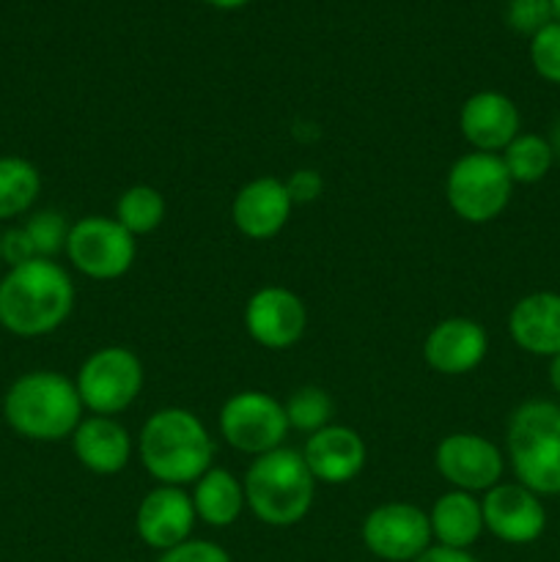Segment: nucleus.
Listing matches in <instances>:
<instances>
[{
	"label": "nucleus",
	"instance_id": "31",
	"mask_svg": "<svg viewBox=\"0 0 560 562\" xmlns=\"http://www.w3.org/2000/svg\"><path fill=\"white\" fill-rule=\"evenodd\" d=\"M0 256H3V263H9V269L22 267V263L38 258L25 225H22V228H9L5 234H0Z\"/></svg>",
	"mask_w": 560,
	"mask_h": 562
},
{
	"label": "nucleus",
	"instance_id": "21",
	"mask_svg": "<svg viewBox=\"0 0 560 562\" xmlns=\"http://www.w3.org/2000/svg\"><path fill=\"white\" fill-rule=\"evenodd\" d=\"M428 525H432V536L437 547L464 549V552H470V547H475L478 538L486 532L481 499L470 492H456V488L445 492L432 505Z\"/></svg>",
	"mask_w": 560,
	"mask_h": 562
},
{
	"label": "nucleus",
	"instance_id": "25",
	"mask_svg": "<svg viewBox=\"0 0 560 562\" xmlns=\"http://www.w3.org/2000/svg\"><path fill=\"white\" fill-rule=\"evenodd\" d=\"M168 203L163 192L148 184H135L124 190L115 201V220L130 231L132 236H148L165 223Z\"/></svg>",
	"mask_w": 560,
	"mask_h": 562
},
{
	"label": "nucleus",
	"instance_id": "2",
	"mask_svg": "<svg viewBox=\"0 0 560 562\" xmlns=\"http://www.w3.org/2000/svg\"><path fill=\"white\" fill-rule=\"evenodd\" d=\"M137 459L157 486L184 488L212 470L214 439L201 417L181 406H168L143 423Z\"/></svg>",
	"mask_w": 560,
	"mask_h": 562
},
{
	"label": "nucleus",
	"instance_id": "18",
	"mask_svg": "<svg viewBox=\"0 0 560 562\" xmlns=\"http://www.w3.org/2000/svg\"><path fill=\"white\" fill-rule=\"evenodd\" d=\"M307 470L316 477V483L327 486H344L351 483L368 461V448L360 434L349 426H324L322 431L311 434L302 448Z\"/></svg>",
	"mask_w": 560,
	"mask_h": 562
},
{
	"label": "nucleus",
	"instance_id": "15",
	"mask_svg": "<svg viewBox=\"0 0 560 562\" xmlns=\"http://www.w3.org/2000/svg\"><path fill=\"white\" fill-rule=\"evenodd\" d=\"M489 351V335L475 318L450 316L428 329L423 340V360L432 371L443 376H464L472 373Z\"/></svg>",
	"mask_w": 560,
	"mask_h": 562
},
{
	"label": "nucleus",
	"instance_id": "32",
	"mask_svg": "<svg viewBox=\"0 0 560 562\" xmlns=\"http://www.w3.org/2000/svg\"><path fill=\"white\" fill-rule=\"evenodd\" d=\"M285 190L294 203H313L322 195L324 179L313 168H300L291 173V179H285Z\"/></svg>",
	"mask_w": 560,
	"mask_h": 562
},
{
	"label": "nucleus",
	"instance_id": "7",
	"mask_svg": "<svg viewBox=\"0 0 560 562\" xmlns=\"http://www.w3.org/2000/svg\"><path fill=\"white\" fill-rule=\"evenodd\" d=\"M143 382L146 371L141 357L126 346L97 349L86 357L75 376L82 406L102 417H115L119 412L130 409L141 395Z\"/></svg>",
	"mask_w": 560,
	"mask_h": 562
},
{
	"label": "nucleus",
	"instance_id": "4",
	"mask_svg": "<svg viewBox=\"0 0 560 562\" xmlns=\"http://www.w3.org/2000/svg\"><path fill=\"white\" fill-rule=\"evenodd\" d=\"M245 503L267 527H294L311 514L316 477L300 450L278 448L256 456L245 472Z\"/></svg>",
	"mask_w": 560,
	"mask_h": 562
},
{
	"label": "nucleus",
	"instance_id": "13",
	"mask_svg": "<svg viewBox=\"0 0 560 562\" xmlns=\"http://www.w3.org/2000/svg\"><path fill=\"white\" fill-rule=\"evenodd\" d=\"M307 327L305 302L283 285H264L247 300L245 329L258 346L269 351L291 349Z\"/></svg>",
	"mask_w": 560,
	"mask_h": 562
},
{
	"label": "nucleus",
	"instance_id": "27",
	"mask_svg": "<svg viewBox=\"0 0 560 562\" xmlns=\"http://www.w3.org/2000/svg\"><path fill=\"white\" fill-rule=\"evenodd\" d=\"M69 228L64 214L58 212H36L25 223L27 236H31L33 247H36L38 258H53L60 250H66V239H69Z\"/></svg>",
	"mask_w": 560,
	"mask_h": 562
},
{
	"label": "nucleus",
	"instance_id": "22",
	"mask_svg": "<svg viewBox=\"0 0 560 562\" xmlns=\"http://www.w3.org/2000/svg\"><path fill=\"white\" fill-rule=\"evenodd\" d=\"M192 508H195L198 521L209 527H231L247 508L245 503V486L236 481L234 472L223 470V467H212L203 472L195 483H192Z\"/></svg>",
	"mask_w": 560,
	"mask_h": 562
},
{
	"label": "nucleus",
	"instance_id": "12",
	"mask_svg": "<svg viewBox=\"0 0 560 562\" xmlns=\"http://www.w3.org/2000/svg\"><path fill=\"white\" fill-rule=\"evenodd\" d=\"M483 527L511 547L536 543L547 530V508L541 497L522 483H497L481 499Z\"/></svg>",
	"mask_w": 560,
	"mask_h": 562
},
{
	"label": "nucleus",
	"instance_id": "28",
	"mask_svg": "<svg viewBox=\"0 0 560 562\" xmlns=\"http://www.w3.org/2000/svg\"><path fill=\"white\" fill-rule=\"evenodd\" d=\"M530 64L541 80L560 86V22H549L530 38Z\"/></svg>",
	"mask_w": 560,
	"mask_h": 562
},
{
	"label": "nucleus",
	"instance_id": "19",
	"mask_svg": "<svg viewBox=\"0 0 560 562\" xmlns=\"http://www.w3.org/2000/svg\"><path fill=\"white\" fill-rule=\"evenodd\" d=\"M508 335L525 355H560V294L558 291H533L522 296L508 313Z\"/></svg>",
	"mask_w": 560,
	"mask_h": 562
},
{
	"label": "nucleus",
	"instance_id": "24",
	"mask_svg": "<svg viewBox=\"0 0 560 562\" xmlns=\"http://www.w3.org/2000/svg\"><path fill=\"white\" fill-rule=\"evenodd\" d=\"M505 170H508L511 181L514 184H538V181L547 179V173L555 165V151L549 146V140L536 132H519L514 140L508 143L503 154Z\"/></svg>",
	"mask_w": 560,
	"mask_h": 562
},
{
	"label": "nucleus",
	"instance_id": "6",
	"mask_svg": "<svg viewBox=\"0 0 560 562\" xmlns=\"http://www.w3.org/2000/svg\"><path fill=\"white\" fill-rule=\"evenodd\" d=\"M514 187L500 154L470 151L450 165L445 201L464 223L486 225L508 209Z\"/></svg>",
	"mask_w": 560,
	"mask_h": 562
},
{
	"label": "nucleus",
	"instance_id": "23",
	"mask_svg": "<svg viewBox=\"0 0 560 562\" xmlns=\"http://www.w3.org/2000/svg\"><path fill=\"white\" fill-rule=\"evenodd\" d=\"M42 192V176L22 157H0V223L25 214Z\"/></svg>",
	"mask_w": 560,
	"mask_h": 562
},
{
	"label": "nucleus",
	"instance_id": "26",
	"mask_svg": "<svg viewBox=\"0 0 560 562\" xmlns=\"http://www.w3.org/2000/svg\"><path fill=\"white\" fill-rule=\"evenodd\" d=\"M285 417H289V426L296 431H305L307 437L316 431H322L324 426H329L333 420L335 404L329 398V393H324L322 387H300L291 393V398L285 401Z\"/></svg>",
	"mask_w": 560,
	"mask_h": 562
},
{
	"label": "nucleus",
	"instance_id": "14",
	"mask_svg": "<svg viewBox=\"0 0 560 562\" xmlns=\"http://www.w3.org/2000/svg\"><path fill=\"white\" fill-rule=\"evenodd\" d=\"M195 508L192 497L179 486H157L141 499L135 514L137 538L154 552H168L179 543L190 541L195 530Z\"/></svg>",
	"mask_w": 560,
	"mask_h": 562
},
{
	"label": "nucleus",
	"instance_id": "37",
	"mask_svg": "<svg viewBox=\"0 0 560 562\" xmlns=\"http://www.w3.org/2000/svg\"><path fill=\"white\" fill-rule=\"evenodd\" d=\"M552 11H555V20L560 22V0H552Z\"/></svg>",
	"mask_w": 560,
	"mask_h": 562
},
{
	"label": "nucleus",
	"instance_id": "38",
	"mask_svg": "<svg viewBox=\"0 0 560 562\" xmlns=\"http://www.w3.org/2000/svg\"><path fill=\"white\" fill-rule=\"evenodd\" d=\"M0 263H3V256H0Z\"/></svg>",
	"mask_w": 560,
	"mask_h": 562
},
{
	"label": "nucleus",
	"instance_id": "20",
	"mask_svg": "<svg viewBox=\"0 0 560 562\" xmlns=\"http://www.w3.org/2000/svg\"><path fill=\"white\" fill-rule=\"evenodd\" d=\"M75 459L93 475H119L132 459V437L115 417H82L71 434Z\"/></svg>",
	"mask_w": 560,
	"mask_h": 562
},
{
	"label": "nucleus",
	"instance_id": "34",
	"mask_svg": "<svg viewBox=\"0 0 560 562\" xmlns=\"http://www.w3.org/2000/svg\"><path fill=\"white\" fill-rule=\"evenodd\" d=\"M206 5H212V9H220V11H236V9H245L250 0H203Z\"/></svg>",
	"mask_w": 560,
	"mask_h": 562
},
{
	"label": "nucleus",
	"instance_id": "5",
	"mask_svg": "<svg viewBox=\"0 0 560 562\" xmlns=\"http://www.w3.org/2000/svg\"><path fill=\"white\" fill-rule=\"evenodd\" d=\"M505 453L516 483L538 497L560 494V404L525 401L516 406L505 431Z\"/></svg>",
	"mask_w": 560,
	"mask_h": 562
},
{
	"label": "nucleus",
	"instance_id": "9",
	"mask_svg": "<svg viewBox=\"0 0 560 562\" xmlns=\"http://www.w3.org/2000/svg\"><path fill=\"white\" fill-rule=\"evenodd\" d=\"M285 406L261 390H242L231 395L220 409V434L234 450L247 456H264L283 448L289 434Z\"/></svg>",
	"mask_w": 560,
	"mask_h": 562
},
{
	"label": "nucleus",
	"instance_id": "30",
	"mask_svg": "<svg viewBox=\"0 0 560 562\" xmlns=\"http://www.w3.org/2000/svg\"><path fill=\"white\" fill-rule=\"evenodd\" d=\"M157 562H234L220 543L203 541V538H190L179 547L159 554Z\"/></svg>",
	"mask_w": 560,
	"mask_h": 562
},
{
	"label": "nucleus",
	"instance_id": "36",
	"mask_svg": "<svg viewBox=\"0 0 560 562\" xmlns=\"http://www.w3.org/2000/svg\"><path fill=\"white\" fill-rule=\"evenodd\" d=\"M547 140H549V146H552L555 159H560V119L552 124V130H549Z\"/></svg>",
	"mask_w": 560,
	"mask_h": 562
},
{
	"label": "nucleus",
	"instance_id": "3",
	"mask_svg": "<svg viewBox=\"0 0 560 562\" xmlns=\"http://www.w3.org/2000/svg\"><path fill=\"white\" fill-rule=\"evenodd\" d=\"M77 384L58 371H27L11 382L3 398V417L11 431L31 442L71 439L82 420Z\"/></svg>",
	"mask_w": 560,
	"mask_h": 562
},
{
	"label": "nucleus",
	"instance_id": "10",
	"mask_svg": "<svg viewBox=\"0 0 560 562\" xmlns=\"http://www.w3.org/2000/svg\"><path fill=\"white\" fill-rule=\"evenodd\" d=\"M362 547L384 562H412L434 543L428 514L412 503H382L362 519Z\"/></svg>",
	"mask_w": 560,
	"mask_h": 562
},
{
	"label": "nucleus",
	"instance_id": "33",
	"mask_svg": "<svg viewBox=\"0 0 560 562\" xmlns=\"http://www.w3.org/2000/svg\"><path fill=\"white\" fill-rule=\"evenodd\" d=\"M412 562H481V560H478L472 552H464V549H448V547H437V543H432L421 558Z\"/></svg>",
	"mask_w": 560,
	"mask_h": 562
},
{
	"label": "nucleus",
	"instance_id": "11",
	"mask_svg": "<svg viewBox=\"0 0 560 562\" xmlns=\"http://www.w3.org/2000/svg\"><path fill=\"white\" fill-rule=\"evenodd\" d=\"M434 464L437 472L445 477V483L456 492L486 494L497 483H503L505 456L492 439L481 434L459 431L448 434L434 450Z\"/></svg>",
	"mask_w": 560,
	"mask_h": 562
},
{
	"label": "nucleus",
	"instance_id": "8",
	"mask_svg": "<svg viewBox=\"0 0 560 562\" xmlns=\"http://www.w3.org/2000/svg\"><path fill=\"white\" fill-rule=\"evenodd\" d=\"M64 252L86 278L119 280L135 263L137 241L115 217L91 214L71 225Z\"/></svg>",
	"mask_w": 560,
	"mask_h": 562
},
{
	"label": "nucleus",
	"instance_id": "17",
	"mask_svg": "<svg viewBox=\"0 0 560 562\" xmlns=\"http://www.w3.org/2000/svg\"><path fill=\"white\" fill-rule=\"evenodd\" d=\"M291 209H294V201L285 190V181L275 179V176H261V179L247 181L236 192L234 203H231V220L242 236L267 241L285 228Z\"/></svg>",
	"mask_w": 560,
	"mask_h": 562
},
{
	"label": "nucleus",
	"instance_id": "35",
	"mask_svg": "<svg viewBox=\"0 0 560 562\" xmlns=\"http://www.w3.org/2000/svg\"><path fill=\"white\" fill-rule=\"evenodd\" d=\"M549 384H552L555 393L560 395V355L549 360Z\"/></svg>",
	"mask_w": 560,
	"mask_h": 562
},
{
	"label": "nucleus",
	"instance_id": "1",
	"mask_svg": "<svg viewBox=\"0 0 560 562\" xmlns=\"http://www.w3.org/2000/svg\"><path fill=\"white\" fill-rule=\"evenodd\" d=\"M75 311V283L53 258H33L0 280V327L16 338H44Z\"/></svg>",
	"mask_w": 560,
	"mask_h": 562
},
{
	"label": "nucleus",
	"instance_id": "16",
	"mask_svg": "<svg viewBox=\"0 0 560 562\" xmlns=\"http://www.w3.org/2000/svg\"><path fill=\"white\" fill-rule=\"evenodd\" d=\"M459 130L472 151L503 154L522 132L519 108L500 91H478L461 104Z\"/></svg>",
	"mask_w": 560,
	"mask_h": 562
},
{
	"label": "nucleus",
	"instance_id": "29",
	"mask_svg": "<svg viewBox=\"0 0 560 562\" xmlns=\"http://www.w3.org/2000/svg\"><path fill=\"white\" fill-rule=\"evenodd\" d=\"M505 22L514 33L533 38L549 22H555L552 0H508L505 3Z\"/></svg>",
	"mask_w": 560,
	"mask_h": 562
}]
</instances>
